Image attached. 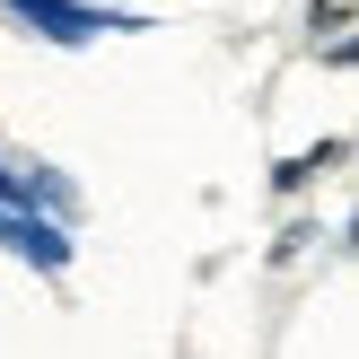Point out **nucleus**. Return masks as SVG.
<instances>
[{"instance_id":"nucleus-1","label":"nucleus","mask_w":359,"mask_h":359,"mask_svg":"<svg viewBox=\"0 0 359 359\" xmlns=\"http://www.w3.org/2000/svg\"><path fill=\"white\" fill-rule=\"evenodd\" d=\"M0 9H9L27 35H44V44H88V35H132V27H149V18L97 9V0H0Z\"/></svg>"},{"instance_id":"nucleus-2","label":"nucleus","mask_w":359,"mask_h":359,"mask_svg":"<svg viewBox=\"0 0 359 359\" xmlns=\"http://www.w3.org/2000/svg\"><path fill=\"white\" fill-rule=\"evenodd\" d=\"M333 158H342V140H325V149H307V158H290V167H272V184H280V193H298L307 175H325Z\"/></svg>"},{"instance_id":"nucleus-3","label":"nucleus","mask_w":359,"mask_h":359,"mask_svg":"<svg viewBox=\"0 0 359 359\" xmlns=\"http://www.w3.org/2000/svg\"><path fill=\"white\" fill-rule=\"evenodd\" d=\"M0 202H27V175L18 167H0Z\"/></svg>"}]
</instances>
